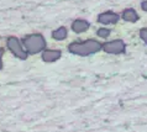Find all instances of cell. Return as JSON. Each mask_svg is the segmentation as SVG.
Wrapping results in <instances>:
<instances>
[{
    "label": "cell",
    "mask_w": 147,
    "mask_h": 132,
    "mask_svg": "<svg viewBox=\"0 0 147 132\" xmlns=\"http://www.w3.org/2000/svg\"><path fill=\"white\" fill-rule=\"evenodd\" d=\"M103 48V44L95 40H88L84 42H73L68 46V51L77 56H89L93 53L99 52Z\"/></svg>",
    "instance_id": "6da1fadb"
},
{
    "label": "cell",
    "mask_w": 147,
    "mask_h": 132,
    "mask_svg": "<svg viewBox=\"0 0 147 132\" xmlns=\"http://www.w3.org/2000/svg\"><path fill=\"white\" fill-rule=\"evenodd\" d=\"M22 46L25 47L27 53L35 55V53L45 51V47H46V40H45V37L42 35H40V34H32V35H28L26 37H24Z\"/></svg>",
    "instance_id": "7a4b0ae2"
},
{
    "label": "cell",
    "mask_w": 147,
    "mask_h": 132,
    "mask_svg": "<svg viewBox=\"0 0 147 132\" xmlns=\"http://www.w3.org/2000/svg\"><path fill=\"white\" fill-rule=\"evenodd\" d=\"M6 46L9 48V51L13 53L15 57H18L20 59H26L27 58V52L24 48L21 42L16 38V37H9L6 41Z\"/></svg>",
    "instance_id": "3957f363"
},
{
    "label": "cell",
    "mask_w": 147,
    "mask_h": 132,
    "mask_svg": "<svg viewBox=\"0 0 147 132\" xmlns=\"http://www.w3.org/2000/svg\"><path fill=\"white\" fill-rule=\"evenodd\" d=\"M103 49L107 53H111V55H119L125 51V43L122 40H114L103 44Z\"/></svg>",
    "instance_id": "277c9868"
},
{
    "label": "cell",
    "mask_w": 147,
    "mask_h": 132,
    "mask_svg": "<svg viewBox=\"0 0 147 132\" xmlns=\"http://www.w3.org/2000/svg\"><path fill=\"white\" fill-rule=\"evenodd\" d=\"M98 21L103 25H110V24H116L119 21V15L111 11H107L103 12L98 16Z\"/></svg>",
    "instance_id": "5b68a950"
},
{
    "label": "cell",
    "mask_w": 147,
    "mask_h": 132,
    "mask_svg": "<svg viewBox=\"0 0 147 132\" xmlns=\"http://www.w3.org/2000/svg\"><path fill=\"white\" fill-rule=\"evenodd\" d=\"M61 56H62V53L58 49H45L42 52V61L47 62V63H51V62L59 59Z\"/></svg>",
    "instance_id": "8992f818"
},
{
    "label": "cell",
    "mask_w": 147,
    "mask_h": 132,
    "mask_svg": "<svg viewBox=\"0 0 147 132\" xmlns=\"http://www.w3.org/2000/svg\"><path fill=\"white\" fill-rule=\"evenodd\" d=\"M89 28V22L85 21V20H76V21H73L72 24V30L76 32V34H82V32L87 31Z\"/></svg>",
    "instance_id": "52a82bcc"
},
{
    "label": "cell",
    "mask_w": 147,
    "mask_h": 132,
    "mask_svg": "<svg viewBox=\"0 0 147 132\" xmlns=\"http://www.w3.org/2000/svg\"><path fill=\"white\" fill-rule=\"evenodd\" d=\"M122 19L129 22H136L138 20V15L134 9H126L122 12Z\"/></svg>",
    "instance_id": "ba28073f"
},
{
    "label": "cell",
    "mask_w": 147,
    "mask_h": 132,
    "mask_svg": "<svg viewBox=\"0 0 147 132\" xmlns=\"http://www.w3.org/2000/svg\"><path fill=\"white\" fill-rule=\"evenodd\" d=\"M52 37L57 41H62L67 37V28L66 27H59L56 31L52 32Z\"/></svg>",
    "instance_id": "9c48e42d"
},
{
    "label": "cell",
    "mask_w": 147,
    "mask_h": 132,
    "mask_svg": "<svg viewBox=\"0 0 147 132\" xmlns=\"http://www.w3.org/2000/svg\"><path fill=\"white\" fill-rule=\"evenodd\" d=\"M96 35H98V37H101V38H107V37H109V35H110V30L109 28H105V27H101L98 30Z\"/></svg>",
    "instance_id": "30bf717a"
},
{
    "label": "cell",
    "mask_w": 147,
    "mask_h": 132,
    "mask_svg": "<svg viewBox=\"0 0 147 132\" xmlns=\"http://www.w3.org/2000/svg\"><path fill=\"white\" fill-rule=\"evenodd\" d=\"M140 37L142 38V41H144L145 43H147V28H142V30L140 31Z\"/></svg>",
    "instance_id": "8fae6325"
},
{
    "label": "cell",
    "mask_w": 147,
    "mask_h": 132,
    "mask_svg": "<svg viewBox=\"0 0 147 132\" xmlns=\"http://www.w3.org/2000/svg\"><path fill=\"white\" fill-rule=\"evenodd\" d=\"M3 55H4V49L0 48V69L3 68Z\"/></svg>",
    "instance_id": "7c38bea8"
},
{
    "label": "cell",
    "mask_w": 147,
    "mask_h": 132,
    "mask_svg": "<svg viewBox=\"0 0 147 132\" xmlns=\"http://www.w3.org/2000/svg\"><path fill=\"white\" fill-rule=\"evenodd\" d=\"M141 7H142V10H145V11H147V1H144L141 4Z\"/></svg>",
    "instance_id": "4fadbf2b"
}]
</instances>
